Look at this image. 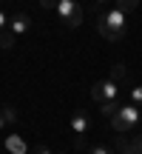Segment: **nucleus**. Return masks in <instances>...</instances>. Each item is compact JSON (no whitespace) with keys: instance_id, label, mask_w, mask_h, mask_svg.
<instances>
[{"instance_id":"obj_1","label":"nucleus","mask_w":142,"mask_h":154,"mask_svg":"<svg viewBox=\"0 0 142 154\" xmlns=\"http://www.w3.org/2000/svg\"><path fill=\"white\" fill-rule=\"evenodd\" d=\"M97 9L102 11V14H97V32L102 34L105 40H111V43H117V40L125 37V29H128L125 14L117 11V9H108L105 3H97Z\"/></svg>"},{"instance_id":"obj_2","label":"nucleus","mask_w":142,"mask_h":154,"mask_svg":"<svg viewBox=\"0 0 142 154\" xmlns=\"http://www.w3.org/2000/svg\"><path fill=\"white\" fill-rule=\"evenodd\" d=\"M139 123H142V111H139V106H134V103H122L120 111H117V117H111V128H114L117 134H125L128 128H137Z\"/></svg>"},{"instance_id":"obj_3","label":"nucleus","mask_w":142,"mask_h":154,"mask_svg":"<svg viewBox=\"0 0 142 154\" xmlns=\"http://www.w3.org/2000/svg\"><path fill=\"white\" fill-rule=\"evenodd\" d=\"M91 97H94V103H120V83L117 80H99V83H94L91 86Z\"/></svg>"},{"instance_id":"obj_4","label":"nucleus","mask_w":142,"mask_h":154,"mask_svg":"<svg viewBox=\"0 0 142 154\" xmlns=\"http://www.w3.org/2000/svg\"><path fill=\"white\" fill-rule=\"evenodd\" d=\"M54 11L60 14V20L66 23L68 29H77L82 23V6L77 3V0H57Z\"/></svg>"},{"instance_id":"obj_5","label":"nucleus","mask_w":142,"mask_h":154,"mask_svg":"<svg viewBox=\"0 0 142 154\" xmlns=\"http://www.w3.org/2000/svg\"><path fill=\"white\" fill-rule=\"evenodd\" d=\"M91 128V117H88L85 109H74L71 111V131L77 134V137H82V134Z\"/></svg>"},{"instance_id":"obj_6","label":"nucleus","mask_w":142,"mask_h":154,"mask_svg":"<svg viewBox=\"0 0 142 154\" xmlns=\"http://www.w3.org/2000/svg\"><path fill=\"white\" fill-rule=\"evenodd\" d=\"M9 29H11V34H14V37H23V34L31 29V17H28L26 11H14V14H11V20H9Z\"/></svg>"},{"instance_id":"obj_7","label":"nucleus","mask_w":142,"mask_h":154,"mask_svg":"<svg viewBox=\"0 0 142 154\" xmlns=\"http://www.w3.org/2000/svg\"><path fill=\"white\" fill-rule=\"evenodd\" d=\"M6 149L11 154H28V146H26V140H23L20 134H9V137H6Z\"/></svg>"},{"instance_id":"obj_8","label":"nucleus","mask_w":142,"mask_h":154,"mask_svg":"<svg viewBox=\"0 0 142 154\" xmlns=\"http://www.w3.org/2000/svg\"><path fill=\"white\" fill-rule=\"evenodd\" d=\"M117 154H142V151L137 149L134 140H128L125 134H120V137H117Z\"/></svg>"},{"instance_id":"obj_9","label":"nucleus","mask_w":142,"mask_h":154,"mask_svg":"<svg viewBox=\"0 0 142 154\" xmlns=\"http://www.w3.org/2000/svg\"><path fill=\"white\" fill-rule=\"evenodd\" d=\"M0 114H3L6 126H11V123H17V109H14V106H0Z\"/></svg>"},{"instance_id":"obj_10","label":"nucleus","mask_w":142,"mask_h":154,"mask_svg":"<svg viewBox=\"0 0 142 154\" xmlns=\"http://www.w3.org/2000/svg\"><path fill=\"white\" fill-rule=\"evenodd\" d=\"M120 106L122 103H102V106H99V111H102V117H108V120H111V117H117Z\"/></svg>"},{"instance_id":"obj_11","label":"nucleus","mask_w":142,"mask_h":154,"mask_svg":"<svg viewBox=\"0 0 142 154\" xmlns=\"http://www.w3.org/2000/svg\"><path fill=\"white\" fill-rule=\"evenodd\" d=\"M114 9L122 11V14H125V11H134L137 9V0H120V3H114Z\"/></svg>"},{"instance_id":"obj_12","label":"nucleus","mask_w":142,"mask_h":154,"mask_svg":"<svg viewBox=\"0 0 142 154\" xmlns=\"http://www.w3.org/2000/svg\"><path fill=\"white\" fill-rule=\"evenodd\" d=\"M111 80H128V69L125 66H114V72H111Z\"/></svg>"},{"instance_id":"obj_13","label":"nucleus","mask_w":142,"mask_h":154,"mask_svg":"<svg viewBox=\"0 0 142 154\" xmlns=\"http://www.w3.org/2000/svg\"><path fill=\"white\" fill-rule=\"evenodd\" d=\"M128 103L142 106V86H131V100H128Z\"/></svg>"},{"instance_id":"obj_14","label":"nucleus","mask_w":142,"mask_h":154,"mask_svg":"<svg viewBox=\"0 0 142 154\" xmlns=\"http://www.w3.org/2000/svg\"><path fill=\"white\" fill-rule=\"evenodd\" d=\"M11 46H14V34L3 32V34H0V49H11Z\"/></svg>"},{"instance_id":"obj_15","label":"nucleus","mask_w":142,"mask_h":154,"mask_svg":"<svg viewBox=\"0 0 142 154\" xmlns=\"http://www.w3.org/2000/svg\"><path fill=\"white\" fill-rule=\"evenodd\" d=\"M85 154H114V151H111L108 146H91V149H88Z\"/></svg>"},{"instance_id":"obj_16","label":"nucleus","mask_w":142,"mask_h":154,"mask_svg":"<svg viewBox=\"0 0 142 154\" xmlns=\"http://www.w3.org/2000/svg\"><path fill=\"white\" fill-rule=\"evenodd\" d=\"M9 20H11V14H6V11L0 9V34H3L6 29H9Z\"/></svg>"},{"instance_id":"obj_17","label":"nucleus","mask_w":142,"mask_h":154,"mask_svg":"<svg viewBox=\"0 0 142 154\" xmlns=\"http://www.w3.org/2000/svg\"><path fill=\"white\" fill-rule=\"evenodd\" d=\"M74 151H88V143H85V137H74Z\"/></svg>"},{"instance_id":"obj_18","label":"nucleus","mask_w":142,"mask_h":154,"mask_svg":"<svg viewBox=\"0 0 142 154\" xmlns=\"http://www.w3.org/2000/svg\"><path fill=\"white\" fill-rule=\"evenodd\" d=\"M34 154H51V149H49V146H37V149H34Z\"/></svg>"},{"instance_id":"obj_19","label":"nucleus","mask_w":142,"mask_h":154,"mask_svg":"<svg viewBox=\"0 0 142 154\" xmlns=\"http://www.w3.org/2000/svg\"><path fill=\"white\" fill-rule=\"evenodd\" d=\"M134 143H137V149L142 151V134H137V137H134Z\"/></svg>"},{"instance_id":"obj_20","label":"nucleus","mask_w":142,"mask_h":154,"mask_svg":"<svg viewBox=\"0 0 142 154\" xmlns=\"http://www.w3.org/2000/svg\"><path fill=\"white\" fill-rule=\"evenodd\" d=\"M3 128H6V120H3V114H0V131H3Z\"/></svg>"}]
</instances>
